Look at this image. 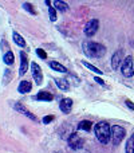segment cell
Returning a JSON list of instances; mask_svg holds the SVG:
<instances>
[{
  "label": "cell",
  "mask_w": 134,
  "mask_h": 153,
  "mask_svg": "<svg viewBox=\"0 0 134 153\" xmlns=\"http://www.w3.org/2000/svg\"><path fill=\"white\" fill-rule=\"evenodd\" d=\"M83 51L90 58H102L106 54V47L101 43L86 40V42H83Z\"/></svg>",
  "instance_id": "6da1fadb"
},
{
  "label": "cell",
  "mask_w": 134,
  "mask_h": 153,
  "mask_svg": "<svg viewBox=\"0 0 134 153\" xmlns=\"http://www.w3.org/2000/svg\"><path fill=\"white\" fill-rule=\"evenodd\" d=\"M94 132H95V136H97L98 141H99L101 144L106 145V144L110 141V138H111V126L106 121L98 122L94 128Z\"/></svg>",
  "instance_id": "7a4b0ae2"
},
{
  "label": "cell",
  "mask_w": 134,
  "mask_h": 153,
  "mask_svg": "<svg viewBox=\"0 0 134 153\" xmlns=\"http://www.w3.org/2000/svg\"><path fill=\"white\" fill-rule=\"evenodd\" d=\"M125 136H126V130L124 129L122 126H119V125H113L111 126V143H113V145H119V144L122 143V140L125 138Z\"/></svg>",
  "instance_id": "3957f363"
},
{
  "label": "cell",
  "mask_w": 134,
  "mask_h": 153,
  "mask_svg": "<svg viewBox=\"0 0 134 153\" xmlns=\"http://www.w3.org/2000/svg\"><path fill=\"white\" fill-rule=\"evenodd\" d=\"M121 73L126 78H132L134 75V62H133V56L132 55H127L126 58L124 59L121 65Z\"/></svg>",
  "instance_id": "277c9868"
},
{
  "label": "cell",
  "mask_w": 134,
  "mask_h": 153,
  "mask_svg": "<svg viewBox=\"0 0 134 153\" xmlns=\"http://www.w3.org/2000/svg\"><path fill=\"white\" fill-rule=\"evenodd\" d=\"M98 28H99V22H98L97 19H91V20H89L86 23V26H84V35H86L87 38L94 36V35L97 34Z\"/></svg>",
  "instance_id": "5b68a950"
},
{
  "label": "cell",
  "mask_w": 134,
  "mask_h": 153,
  "mask_svg": "<svg viewBox=\"0 0 134 153\" xmlns=\"http://www.w3.org/2000/svg\"><path fill=\"white\" fill-rule=\"evenodd\" d=\"M68 146H70L71 149H74V151H76V149H81L82 145H83V138L81 137V136H78L76 133H73V134H70V137H68Z\"/></svg>",
  "instance_id": "8992f818"
},
{
  "label": "cell",
  "mask_w": 134,
  "mask_h": 153,
  "mask_svg": "<svg viewBox=\"0 0 134 153\" xmlns=\"http://www.w3.org/2000/svg\"><path fill=\"white\" fill-rule=\"evenodd\" d=\"M31 71L32 76H34V81L36 82V85H42L43 83V74H42V69L38 63H31Z\"/></svg>",
  "instance_id": "52a82bcc"
},
{
  "label": "cell",
  "mask_w": 134,
  "mask_h": 153,
  "mask_svg": "<svg viewBox=\"0 0 134 153\" xmlns=\"http://www.w3.org/2000/svg\"><path fill=\"white\" fill-rule=\"evenodd\" d=\"M124 62V50H117L111 56V67L113 70H117L119 67V65H122Z\"/></svg>",
  "instance_id": "ba28073f"
},
{
  "label": "cell",
  "mask_w": 134,
  "mask_h": 153,
  "mask_svg": "<svg viewBox=\"0 0 134 153\" xmlns=\"http://www.w3.org/2000/svg\"><path fill=\"white\" fill-rule=\"evenodd\" d=\"M13 109H15L16 111H19L20 114H23V116H26V117H28L30 120H32V121H38V118H36V116L35 114H32L31 111L28 110V109H26L21 103H19V102H15L13 103Z\"/></svg>",
  "instance_id": "9c48e42d"
},
{
  "label": "cell",
  "mask_w": 134,
  "mask_h": 153,
  "mask_svg": "<svg viewBox=\"0 0 134 153\" xmlns=\"http://www.w3.org/2000/svg\"><path fill=\"white\" fill-rule=\"evenodd\" d=\"M20 67H19V75H24L27 73V69H28V58H27L26 53L24 51H20Z\"/></svg>",
  "instance_id": "30bf717a"
},
{
  "label": "cell",
  "mask_w": 134,
  "mask_h": 153,
  "mask_svg": "<svg viewBox=\"0 0 134 153\" xmlns=\"http://www.w3.org/2000/svg\"><path fill=\"white\" fill-rule=\"evenodd\" d=\"M59 108L63 113H70L71 109H73V100L71 98H63V100L59 102Z\"/></svg>",
  "instance_id": "8fae6325"
},
{
  "label": "cell",
  "mask_w": 134,
  "mask_h": 153,
  "mask_svg": "<svg viewBox=\"0 0 134 153\" xmlns=\"http://www.w3.org/2000/svg\"><path fill=\"white\" fill-rule=\"evenodd\" d=\"M32 90V83L30 81H21L18 86V91L20 94H26V93H30Z\"/></svg>",
  "instance_id": "7c38bea8"
},
{
  "label": "cell",
  "mask_w": 134,
  "mask_h": 153,
  "mask_svg": "<svg viewBox=\"0 0 134 153\" xmlns=\"http://www.w3.org/2000/svg\"><path fill=\"white\" fill-rule=\"evenodd\" d=\"M35 100L46 101V102H48V101H53L54 100V95L51 94V93H48V91H39V93H38V95L35 97Z\"/></svg>",
  "instance_id": "4fadbf2b"
},
{
  "label": "cell",
  "mask_w": 134,
  "mask_h": 153,
  "mask_svg": "<svg viewBox=\"0 0 134 153\" xmlns=\"http://www.w3.org/2000/svg\"><path fill=\"white\" fill-rule=\"evenodd\" d=\"M50 67H51L53 70H55V71H59V73H67V69L63 66V65L59 63V62H55V61L50 62Z\"/></svg>",
  "instance_id": "5bb4252c"
},
{
  "label": "cell",
  "mask_w": 134,
  "mask_h": 153,
  "mask_svg": "<svg viewBox=\"0 0 134 153\" xmlns=\"http://www.w3.org/2000/svg\"><path fill=\"white\" fill-rule=\"evenodd\" d=\"M46 4L48 5V13H50V20L51 22H55L56 20V10L53 7V3L50 1V0H46Z\"/></svg>",
  "instance_id": "9a60e30c"
},
{
  "label": "cell",
  "mask_w": 134,
  "mask_h": 153,
  "mask_svg": "<svg viewBox=\"0 0 134 153\" xmlns=\"http://www.w3.org/2000/svg\"><path fill=\"white\" fill-rule=\"evenodd\" d=\"M91 121H87V120H83V121H81L78 124V129L79 130H86V132H89V130H91Z\"/></svg>",
  "instance_id": "2e32d148"
},
{
  "label": "cell",
  "mask_w": 134,
  "mask_h": 153,
  "mask_svg": "<svg viewBox=\"0 0 134 153\" xmlns=\"http://www.w3.org/2000/svg\"><path fill=\"white\" fill-rule=\"evenodd\" d=\"M126 153H134V133L132 134V137L126 141V146H125Z\"/></svg>",
  "instance_id": "e0dca14e"
},
{
  "label": "cell",
  "mask_w": 134,
  "mask_h": 153,
  "mask_svg": "<svg viewBox=\"0 0 134 153\" xmlns=\"http://www.w3.org/2000/svg\"><path fill=\"white\" fill-rule=\"evenodd\" d=\"M12 38H13V42H15L18 46H20V47H26V40H24L18 32H13Z\"/></svg>",
  "instance_id": "ac0fdd59"
},
{
  "label": "cell",
  "mask_w": 134,
  "mask_h": 153,
  "mask_svg": "<svg viewBox=\"0 0 134 153\" xmlns=\"http://www.w3.org/2000/svg\"><path fill=\"white\" fill-rule=\"evenodd\" d=\"M3 61H4L5 65H12L13 61H15V56H13L12 51H7L4 54V56H3Z\"/></svg>",
  "instance_id": "d6986e66"
},
{
  "label": "cell",
  "mask_w": 134,
  "mask_h": 153,
  "mask_svg": "<svg viewBox=\"0 0 134 153\" xmlns=\"http://www.w3.org/2000/svg\"><path fill=\"white\" fill-rule=\"evenodd\" d=\"M53 4H54V5H55V7H56V10L62 11V12H64V11H67V8H68L67 3L62 1V0H55V1H54Z\"/></svg>",
  "instance_id": "ffe728a7"
},
{
  "label": "cell",
  "mask_w": 134,
  "mask_h": 153,
  "mask_svg": "<svg viewBox=\"0 0 134 153\" xmlns=\"http://www.w3.org/2000/svg\"><path fill=\"white\" fill-rule=\"evenodd\" d=\"M55 82H56V86H58L61 90H68V89H70V86H68V82L66 81V79H63V78L55 79Z\"/></svg>",
  "instance_id": "44dd1931"
},
{
  "label": "cell",
  "mask_w": 134,
  "mask_h": 153,
  "mask_svg": "<svg viewBox=\"0 0 134 153\" xmlns=\"http://www.w3.org/2000/svg\"><path fill=\"white\" fill-rule=\"evenodd\" d=\"M83 63V66H86L89 70H91V71H94V73H97V74H102V71H101L98 67H95V66H93L91 63H89V62H82Z\"/></svg>",
  "instance_id": "7402d4cb"
},
{
  "label": "cell",
  "mask_w": 134,
  "mask_h": 153,
  "mask_svg": "<svg viewBox=\"0 0 134 153\" xmlns=\"http://www.w3.org/2000/svg\"><path fill=\"white\" fill-rule=\"evenodd\" d=\"M23 7H24V10H26V11H28V12H31L32 15H36V11L34 10V7H32V4H30V3H24V4H23Z\"/></svg>",
  "instance_id": "603a6c76"
},
{
  "label": "cell",
  "mask_w": 134,
  "mask_h": 153,
  "mask_svg": "<svg viewBox=\"0 0 134 153\" xmlns=\"http://www.w3.org/2000/svg\"><path fill=\"white\" fill-rule=\"evenodd\" d=\"M36 54H38V56H39V58H42V59H46V58H47V54H46V51L42 50V48H38V50H36Z\"/></svg>",
  "instance_id": "cb8c5ba5"
},
{
  "label": "cell",
  "mask_w": 134,
  "mask_h": 153,
  "mask_svg": "<svg viewBox=\"0 0 134 153\" xmlns=\"http://www.w3.org/2000/svg\"><path fill=\"white\" fill-rule=\"evenodd\" d=\"M125 103H126V106H127L129 109H132V110H134V103H133L130 100H125Z\"/></svg>",
  "instance_id": "d4e9b609"
},
{
  "label": "cell",
  "mask_w": 134,
  "mask_h": 153,
  "mask_svg": "<svg viewBox=\"0 0 134 153\" xmlns=\"http://www.w3.org/2000/svg\"><path fill=\"white\" fill-rule=\"evenodd\" d=\"M53 120H54L53 116H46L44 118H43V122H44V124H48V122H51Z\"/></svg>",
  "instance_id": "484cf974"
},
{
  "label": "cell",
  "mask_w": 134,
  "mask_h": 153,
  "mask_svg": "<svg viewBox=\"0 0 134 153\" xmlns=\"http://www.w3.org/2000/svg\"><path fill=\"white\" fill-rule=\"evenodd\" d=\"M95 82H98V83H99V85H102V86H103V85H105V82H103V79L102 78H99V76H95Z\"/></svg>",
  "instance_id": "4316f807"
},
{
  "label": "cell",
  "mask_w": 134,
  "mask_h": 153,
  "mask_svg": "<svg viewBox=\"0 0 134 153\" xmlns=\"http://www.w3.org/2000/svg\"><path fill=\"white\" fill-rule=\"evenodd\" d=\"M55 153H59V152H55Z\"/></svg>",
  "instance_id": "83f0119b"
}]
</instances>
